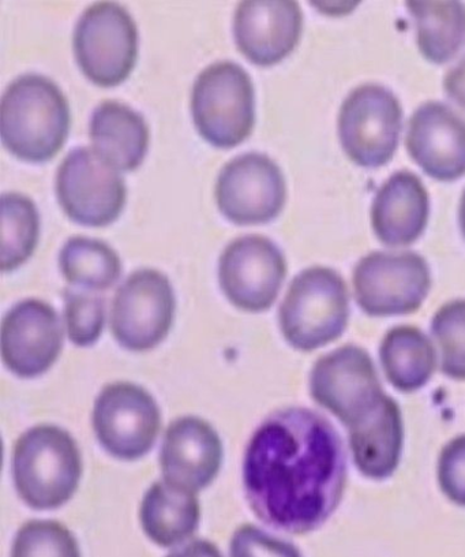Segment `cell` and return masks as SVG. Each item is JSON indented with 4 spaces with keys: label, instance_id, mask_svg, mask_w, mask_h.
Listing matches in <instances>:
<instances>
[{
    "label": "cell",
    "instance_id": "obj_30",
    "mask_svg": "<svg viewBox=\"0 0 465 557\" xmlns=\"http://www.w3.org/2000/svg\"><path fill=\"white\" fill-rule=\"evenodd\" d=\"M229 557H303L288 541L276 537L254 524L235 530L229 541Z\"/></svg>",
    "mask_w": 465,
    "mask_h": 557
},
{
    "label": "cell",
    "instance_id": "obj_18",
    "mask_svg": "<svg viewBox=\"0 0 465 557\" xmlns=\"http://www.w3.org/2000/svg\"><path fill=\"white\" fill-rule=\"evenodd\" d=\"M405 147L432 178L449 182L465 174V120L441 101H426L414 111Z\"/></svg>",
    "mask_w": 465,
    "mask_h": 557
},
{
    "label": "cell",
    "instance_id": "obj_20",
    "mask_svg": "<svg viewBox=\"0 0 465 557\" xmlns=\"http://www.w3.org/2000/svg\"><path fill=\"white\" fill-rule=\"evenodd\" d=\"M404 420L398 401L385 396L376 412L349 430L355 468L373 481H385L398 471L404 449Z\"/></svg>",
    "mask_w": 465,
    "mask_h": 557
},
{
    "label": "cell",
    "instance_id": "obj_17",
    "mask_svg": "<svg viewBox=\"0 0 465 557\" xmlns=\"http://www.w3.org/2000/svg\"><path fill=\"white\" fill-rule=\"evenodd\" d=\"M303 13L292 0H246L234 17L239 51L261 66L279 63L301 40Z\"/></svg>",
    "mask_w": 465,
    "mask_h": 557
},
{
    "label": "cell",
    "instance_id": "obj_35",
    "mask_svg": "<svg viewBox=\"0 0 465 557\" xmlns=\"http://www.w3.org/2000/svg\"><path fill=\"white\" fill-rule=\"evenodd\" d=\"M458 223H460V228H462V233L465 238V189L463 191L462 198H460Z\"/></svg>",
    "mask_w": 465,
    "mask_h": 557
},
{
    "label": "cell",
    "instance_id": "obj_3",
    "mask_svg": "<svg viewBox=\"0 0 465 557\" xmlns=\"http://www.w3.org/2000/svg\"><path fill=\"white\" fill-rule=\"evenodd\" d=\"M83 473L78 444L61 426H32L15 442V491L20 499L34 510L51 511L67 505L77 494Z\"/></svg>",
    "mask_w": 465,
    "mask_h": 557
},
{
    "label": "cell",
    "instance_id": "obj_6",
    "mask_svg": "<svg viewBox=\"0 0 465 557\" xmlns=\"http://www.w3.org/2000/svg\"><path fill=\"white\" fill-rule=\"evenodd\" d=\"M191 112L197 131L212 146H239L254 126V87L249 73L231 61L202 70L192 88Z\"/></svg>",
    "mask_w": 465,
    "mask_h": 557
},
{
    "label": "cell",
    "instance_id": "obj_10",
    "mask_svg": "<svg viewBox=\"0 0 465 557\" xmlns=\"http://www.w3.org/2000/svg\"><path fill=\"white\" fill-rule=\"evenodd\" d=\"M175 309L174 288L163 272L152 268L133 272L112 301V335L128 351H151L173 329Z\"/></svg>",
    "mask_w": 465,
    "mask_h": 557
},
{
    "label": "cell",
    "instance_id": "obj_8",
    "mask_svg": "<svg viewBox=\"0 0 465 557\" xmlns=\"http://www.w3.org/2000/svg\"><path fill=\"white\" fill-rule=\"evenodd\" d=\"M73 47L79 67L90 82L100 87H115L136 66L137 25L120 3H95L79 17Z\"/></svg>",
    "mask_w": 465,
    "mask_h": 557
},
{
    "label": "cell",
    "instance_id": "obj_1",
    "mask_svg": "<svg viewBox=\"0 0 465 557\" xmlns=\"http://www.w3.org/2000/svg\"><path fill=\"white\" fill-rule=\"evenodd\" d=\"M243 491L251 511L279 532L303 535L329 521L343 502L349 470L343 441L318 411L272 412L246 447Z\"/></svg>",
    "mask_w": 465,
    "mask_h": 557
},
{
    "label": "cell",
    "instance_id": "obj_32",
    "mask_svg": "<svg viewBox=\"0 0 465 557\" xmlns=\"http://www.w3.org/2000/svg\"><path fill=\"white\" fill-rule=\"evenodd\" d=\"M443 88H445L449 98L465 110V55L460 59L456 66L448 70L443 78Z\"/></svg>",
    "mask_w": 465,
    "mask_h": 557
},
{
    "label": "cell",
    "instance_id": "obj_14",
    "mask_svg": "<svg viewBox=\"0 0 465 557\" xmlns=\"http://www.w3.org/2000/svg\"><path fill=\"white\" fill-rule=\"evenodd\" d=\"M216 202L224 216L237 224H260L279 216L287 198L282 171L266 154H240L218 174Z\"/></svg>",
    "mask_w": 465,
    "mask_h": 557
},
{
    "label": "cell",
    "instance_id": "obj_29",
    "mask_svg": "<svg viewBox=\"0 0 465 557\" xmlns=\"http://www.w3.org/2000/svg\"><path fill=\"white\" fill-rule=\"evenodd\" d=\"M64 331L68 339L78 347H90L103 335L105 325V301L98 294L87 290L64 293Z\"/></svg>",
    "mask_w": 465,
    "mask_h": 557
},
{
    "label": "cell",
    "instance_id": "obj_2",
    "mask_svg": "<svg viewBox=\"0 0 465 557\" xmlns=\"http://www.w3.org/2000/svg\"><path fill=\"white\" fill-rule=\"evenodd\" d=\"M71 128V107L52 79L39 74L15 78L0 103L4 146L26 162H47L61 151Z\"/></svg>",
    "mask_w": 465,
    "mask_h": 557
},
{
    "label": "cell",
    "instance_id": "obj_34",
    "mask_svg": "<svg viewBox=\"0 0 465 557\" xmlns=\"http://www.w3.org/2000/svg\"><path fill=\"white\" fill-rule=\"evenodd\" d=\"M357 3H313L314 8L321 10V13L330 14V15H343L347 13H351L352 9L356 8Z\"/></svg>",
    "mask_w": 465,
    "mask_h": 557
},
{
    "label": "cell",
    "instance_id": "obj_25",
    "mask_svg": "<svg viewBox=\"0 0 465 557\" xmlns=\"http://www.w3.org/2000/svg\"><path fill=\"white\" fill-rule=\"evenodd\" d=\"M62 275L71 285L87 292H104L122 275V261L103 240L72 237L59 255Z\"/></svg>",
    "mask_w": 465,
    "mask_h": 557
},
{
    "label": "cell",
    "instance_id": "obj_4",
    "mask_svg": "<svg viewBox=\"0 0 465 557\" xmlns=\"http://www.w3.org/2000/svg\"><path fill=\"white\" fill-rule=\"evenodd\" d=\"M350 315L344 277L334 268L314 265L293 277L280 305L279 325L288 345L310 352L340 339Z\"/></svg>",
    "mask_w": 465,
    "mask_h": 557
},
{
    "label": "cell",
    "instance_id": "obj_26",
    "mask_svg": "<svg viewBox=\"0 0 465 557\" xmlns=\"http://www.w3.org/2000/svg\"><path fill=\"white\" fill-rule=\"evenodd\" d=\"M40 216L35 202L20 193L2 197V271L17 270L39 243Z\"/></svg>",
    "mask_w": 465,
    "mask_h": 557
},
{
    "label": "cell",
    "instance_id": "obj_31",
    "mask_svg": "<svg viewBox=\"0 0 465 557\" xmlns=\"http://www.w3.org/2000/svg\"><path fill=\"white\" fill-rule=\"evenodd\" d=\"M437 482L449 502L465 508V433L442 447L437 460Z\"/></svg>",
    "mask_w": 465,
    "mask_h": 557
},
{
    "label": "cell",
    "instance_id": "obj_11",
    "mask_svg": "<svg viewBox=\"0 0 465 557\" xmlns=\"http://www.w3.org/2000/svg\"><path fill=\"white\" fill-rule=\"evenodd\" d=\"M93 431L100 446L121 460H138L149 453L162 430V410L148 389L115 382L100 391L93 406Z\"/></svg>",
    "mask_w": 465,
    "mask_h": 557
},
{
    "label": "cell",
    "instance_id": "obj_19",
    "mask_svg": "<svg viewBox=\"0 0 465 557\" xmlns=\"http://www.w3.org/2000/svg\"><path fill=\"white\" fill-rule=\"evenodd\" d=\"M429 215V193L419 176L411 171L390 175L373 198L374 234L392 248L414 244L424 234Z\"/></svg>",
    "mask_w": 465,
    "mask_h": 557
},
{
    "label": "cell",
    "instance_id": "obj_28",
    "mask_svg": "<svg viewBox=\"0 0 465 557\" xmlns=\"http://www.w3.org/2000/svg\"><path fill=\"white\" fill-rule=\"evenodd\" d=\"M12 557H83L76 535L52 519H34L15 534Z\"/></svg>",
    "mask_w": 465,
    "mask_h": 557
},
{
    "label": "cell",
    "instance_id": "obj_33",
    "mask_svg": "<svg viewBox=\"0 0 465 557\" xmlns=\"http://www.w3.org/2000/svg\"><path fill=\"white\" fill-rule=\"evenodd\" d=\"M167 557H223L222 552L211 541L197 540L187 545H181Z\"/></svg>",
    "mask_w": 465,
    "mask_h": 557
},
{
    "label": "cell",
    "instance_id": "obj_5",
    "mask_svg": "<svg viewBox=\"0 0 465 557\" xmlns=\"http://www.w3.org/2000/svg\"><path fill=\"white\" fill-rule=\"evenodd\" d=\"M310 396L347 430L373 416L385 394L376 363L365 348L344 345L315 361L309 377Z\"/></svg>",
    "mask_w": 465,
    "mask_h": 557
},
{
    "label": "cell",
    "instance_id": "obj_15",
    "mask_svg": "<svg viewBox=\"0 0 465 557\" xmlns=\"http://www.w3.org/2000/svg\"><path fill=\"white\" fill-rule=\"evenodd\" d=\"M64 330L58 312L41 299H25L4 315L0 352L4 367L21 379L50 371L62 355Z\"/></svg>",
    "mask_w": 465,
    "mask_h": 557
},
{
    "label": "cell",
    "instance_id": "obj_27",
    "mask_svg": "<svg viewBox=\"0 0 465 557\" xmlns=\"http://www.w3.org/2000/svg\"><path fill=\"white\" fill-rule=\"evenodd\" d=\"M440 369L448 379L465 382V298L438 308L431 320Z\"/></svg>",
    "mask_w": 465,
    "mask_h": 557
},
{
    "label": "cell",
    "instance_id": "obj_21",
    "mask_svg": "<svg viewBox=\"0 0 465 557\" xmlns=\"http://www.w3.org/2000/svg\"><path fill=\"white\" fill-rule=\"evenodd\" d=\"M89 137L93 151L117 171L140 168L149 148L146 120L120 101H104L90 120Z\"/></svg>",
    "mask_w": 465,
    "mask_h": 557
},
{
    "label": "cell",
    "instance_id": "obj_16",
    "mask_svg": "<svg viewBox=\"0 0 465 557\" xmlns=\"http://www.w3.org/2000/svg\"><path fill=\"white\" fill-rule=\"evenodd\" d=\"M224 447L221 435L204 418H176L165 430L160 468L163 480L200 494L221 473Z\"/></svg>",
    "mask_w": 465,
    "mask_h": 557
},
{
    "label": "cell",
    "instance_id": "obj_24",
    "mask_svg": "<svg viewBox=\"0 0 465 557\" xmlns=\"http://www.w3.org/2000/svg\"><path fill=\"white\" fill-rule=\"evenodd\" d=\"M416 25V42L427 61L445 63L465 41V4L462 2H407Z\"/></svg>",
    "mask_w": 465,
    "mask_h": 557
},
{
    "label": "cell",
    "instance_id": "obj_13",
    "mask_svg": "<svg viewBox=\"0 0 465 557\" xmlns=\"http://www.w3.org/2000/svg\"><path fill=\"white\" fill-rule=\"evenodd\" d=\"M287 276L285 255L264 235L234 239L218 261L224 296L238 309L260 313L271 309Z\"/></svg>",
    "mask_w": 465,
    "mask_h": 557
},
{
    "label": "cell",
    "instance_id": "obj_22",
    "mask_svg": "<svg viewBox=\"0 0 465 557\" xmlns=\"http://www.w3.org/2000/svg\"><path fill=\"white\" fill-rule=\"evenodd\" d=\"M198 494L158 481L149 487L140 506L143 533L162 548H175L196 534L201 522Z\"/></svg>",
    "mask_w": 465,
    "mask_h": 557
},
{
    "label": "cell",
    "instance_id": "obj_7",
    "mask_svg": "<svg viewBox=\"0 0 465 557\" xmlns=\"http://www.w3.org/2000/svg\"><path fill=\"white\" fill-rule=\"evenodd\" d=\"M352 286L357 307L373 318L413 314L429 296L431 271L415 251H372L356 262Z\"/></svg>",
    "mask_w": 465,
    "mask_h": 557
},
{
    "label": "cell",
    "instance_id": "obj_12",
    "mask_svg": "<svg viewBox=\"0 0 465 557\" xmlns=\"http://www.w3.org/2000/svg\"><path fill=\"white\" fill-rule=\"evenodd\" d=\"M59 203L72 221L84 226H109L125 208L126 182L92 148L68 152L56 174Z\"/></svg>",
    "mask_w": 465,
    "mask_h": 557
},
{
    "label": "cell",
    "instance_id": "obj_23",
    "mask_svg": "<svg viewBox=\"0 0 465 557\" xmlns=\"http://www.w3.org/2000/svg\"><path fill=\"white\" fill-rule=\"evenodd\" d=\"M379 362L395 391L413 394L426 387L440 366L435 343L415 325H398L384 335Z\"/></svg>",
    "mask_w": 465,
    "mask_h": 557
},
{
    "label": "cell",
    "instance_id": "obj_9",
    "mask_svg": "<svg viewBox=\"0 0 465 557\" xmlns=\"http://www.w3.org/2000/svg\"><path fill=\"white\" fill-rule=\"evenodd\" d=\"M398 96L381 84H362L340 107L338 132L347 157L362 168H381L393 158L402 132Z\"/></svg>",
    "mask_w": 465,
    "mask_h": 557
}]
</instances>
